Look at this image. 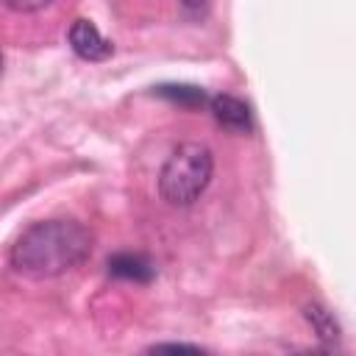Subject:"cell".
Masks as SVG:
<instances>
[{"mask_svg": "<svg viewBox=\"0 0 356 356\" xmlns=\"http://www.w3.org/2000/svg\"><path fill=\"white\" fill-rule=\"evenodd\" d=\"M92 245L95 234L78 220H39L14 239L8 264L28 278H56L81 267L92 256Z\"/></svg>", "mask_w": 356, "mask_h": 356, "instance_id": "obj_1", "label": "cell"}, {"mask_svg": "<svg viewBox=\"0 0 356 356\" xmlns=\"http://www.w3.org/2000/svg\"><path fill=\"white\" fill-rule=\"evenodd\" d=\"M211 172H214L211 150L200 142H184L167 156L159 172V192L170 206L186 209L206 192Z\"/></svg>", "mask_w": 356, "mask_h": 356, "instance_id": "obj_2", "label": "cell"}, {"mask_svg": "<svg viewBox=\"0 0 356 356\" xmlns=\"http://www.w3.org/2000/svg\"><path fill=\"white\" fill-rule=\"evenodd\" d=\"M67 39H70V47L78 58L83 61H106L111 53H114V44L95 28V22L89 19H75L67 31Z\"/></svg>", "mask_w": 356, "mask_h": 356, "instance_id": "obj_3", "label": "cell"}, {"mask_svg": "<svg viewBox=\"0 0 356 356\" xmlns=\"http://www.w3.org/2000/svg\"><path fill=\"white\" fill-rule=\"evenodd\" d=\"M209 108L214 114V120L225 128V131H234V134H248L253 128V114H250V106L234 95H214L209 97Z\"/></svg>", "mask_w": 356, "mask_h": 356, "instance_id": "obj_4", "label": "cell"}, {"mask_svg": "<svg viewBox=\"0 0 356 356\" xmlns=\"http://www.w3.org/2000/svg\"><path fill=\"white\" fill-rule=\"evenodd\" d=\"M106 267H108V275L120 278V281L150 284L156 278V264L145 253H134V250H120V253L108 256Z\"/></svg>", "mask_w": 356, "mask_h": 356, "instance_id": "obj_5", "label": "cell"}, {"mask_svg": "<svg viewBox=\"0 0 356 356\" xmlns=\"http://www.w3.org/2000/svg\"><path fill=\"white\" fill-rule=\"evenodd\" d=\"M159 97L170 100V103H178L184 108H200L203 103H209V95L200 89V86H189V83H161L153 89Z\"/></svg>", "mask_w": 356, "mask_h": 356, "instance_id": "obj_6", "label": "cell"}, {"mask_svg": "<svg viewBox=\"0 0 356 356\" xmlns=\"http://www.w3.org/2000/svg\"><path fill=\"white\" fill-rule=\"evenodd\" d=\"M306 320L312 323V328H314V334L323 339V342H328V345H334V342H339V323L334 320V314L325 309V306H320V303H309L306 306Z\"/></svg>", "mask_w": 356, "mask_h": 356, "instance_id": "obj_7", "label": "cell"}, {"mask_svg": "<svg viewBox=\"0 0 356 356\" xmlns=\"http://www.w3.org/2000/svg\"><path fill=\"white\" fill-rule=\"evenodd\" d=\"M0 3L17 14H33V11H42L44 6H50L53 0H0Z\"/></svg>", "mask_w": 356, "mask_h": 356, "instance_id": "obj_8", "label": "cell"}, {"mask_svg": "<svg viewBox=\"0 0 356 356\" xmlns=\"http://www.w3.org/2000/svg\"><path fill=\"white\" fill-rule=\"evenodd\" d=\"M150 350H189V353H200L203 348L200 345H186V342H161V345H153Z\"/></svg>", "mask_w": 356, "mask_h": 356, "instance_id": "obj_9", "label": "cell"}, {"mask_svg": "<svg viewBox=\"0 0 356 356\" xmlns=\"http://www.w3.org/2000/svg\"><path fill=\"white\" fill-rule=\"evenodd\" d=\"M181 3H184L186 8H200V6H206L209 0H181Z\"/></svg>", "mask_w": 356, "mask_h": 356, "instance_id": "obj_10", "label": "cell"}, {"mask_svg": "<svg viewBox=\"0 0 356 356\" xmlns=\"http://www.w3.org/2000/svg\"><path fill=\"white\" fill-rule=\"evenodd\" d=\"M0 70H3V56H0Z\"/></svg>", "mask_w": 356, "mask_h": 356, "instance_id": "obj_11", "label": "cell"}]
</instances>
